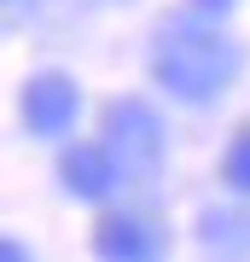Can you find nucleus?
<instances>
[{"label": "nucleus", "mask_w": 250, "mask_h": 262, "mask_svg": "<svg viewBox=\"0 0 250 262\" xmlns=\"http://www.w3.org/2000/svg\"><path fill=\"white\" fill-rule=\"evenodd\" d=\"M151 76L157 88H169L186 105H210L221 88L239 76V47L221 35V29L204 24H169L151 41Z\"/></svg>", "instance_id": "nucleus-1"}, {"label": "nucleus", "mask_w": 250, "mask_h": 262, "mask_svg": "<svg viewBox=\"0 0 250 262\" xmlns=\"http://www.w3.org/2000/svg\"><path fill=\"white\" fill-rule=\"evenodd\" d=\"M105 158L128 175H151L163 163V122L151 105L140 99H117L105 111Z\"/></svg>", "instance_id": "nucleus-2"}, {"label": "nucleus", "mask_w": 250, "mask_h": 262, "mask_svg": "<svg viewBox=\"0 0 250 262\" xmlns=\"http://www.w3.org/2000/svg\"><path fill=\"white\" fill-rule=\"evenodd\" d=\"M76 111H82V94H76V82L58 76V70H41L35 82L24 88V122H29V134H41V140H58V134L76 122Z\"/></svg>", "instance_id": "nucleus-3"}, {"label": "nucleus", "mask_w": 250, "mask_h": 262, "mask_svg": "<svg viewBox=\"0 0 250 262\" xmlns=\"http://www.w3.org/2000/svg\"><path fill=\"white\" fill-rule=\"evenodd\" d=\"M93 256L99 262H157L163 256V233L151 222H140V215H111L93 233Z\"/></svg>", "instance_id": "nucleus-4"}, {"label": "nucleus", "mask_w": 250, "mask_h": 262, "mask_svg": "<svg viewBox=\"0 0 250 262\" xmlns=\"http://www.w3.org/2000/svg\"><path fill=\"white\" fill-rule=\"evenodd\" d=\"M58 181H64L76 198L99 204V198H111V187H117V163L105 158V146H70L64 163H58Z\"/></svg>", "instance_id": "nucleus-5"}, {"label": "nucleus", "mask_w": 250, "mask_h": 262, "mask_svg": "<svg viewBox=\"0 0 250 262\" xmlns=\"http://www.w3.org/2000/svg\"><path fill=\"white\" fill-rule=\"evenodd\" d=\"M221 175H227L233 192H250V122L233 134V146H227V158H221Z\"/></svg>", "instance_id": "nucleus-6"}, {"label": "nucleus", "mask_w": 250, "mask_h": 262, "mask_svg": "<svg viewBox=\"0 0 250 262\" xmlns=\"http://www.w3.org/2000/svg\"><path fill=\"white\" fill-rule=\"evenodd\" d=\"M0 262H29V256H24V245H12V239H0Z\"/></svg>", "instance_id": "nucleus-7"}, {"label": "nucleus", "mask_w": 250, "mask_h": 262, "mask_svg": "<svg viewBox=\"0 0 250 262\" xmlns=\"http://www.w3.org/2000/svg\"><path fill=\"white\" fill-rule=\"evenodd\" d=\"M192 6H198V12H210V18H215V12H227L233 0H192Z\"/></svg>", "instance_id": "nucleus-8"}]
</instances>
